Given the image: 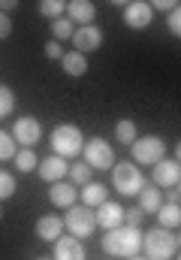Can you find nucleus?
<instances>
[{"instance_id": "1", "label": "nucleus", "mask_w": 181, "mask_h": 260, "mask_svg": "<svg viewBox=\"0 0 181 260\" xmlns=\"http://www.w3.org/2000/svg\"><path fill=\"white\" fill-rule=\"evenodd\" d=\"M103 251L112 254V257H121V260L136 257L142 251V230L139 227H127V224H121L115 230H106Z\"/></svg>"}, {"instance_id": "2", "label": "nucleus", "mask_w": 181, "mask_h": 260, "mask_svg": "<svg viewBox=\"0 0 181 260\" xmlns=\"http://www.w3.org/2000/svg\"><path fill=\"white\" fill-rule=\"evenodd\" d=\"M142 248L148 260H172V254L178 251V236L172 230L154 227L148 233H142Z\"/></svg>"}, {"instance_id": "3", "label": "nucleus", "mask_w": 181, "mask_h": 260, "mask_svg": "<svg viewBox=\"0 0 181 260\" xmlns=\"http://www.w3.org/2000/svg\"><path fill=\"white\" fill-rule=\"evenodd\" d=\"M52 154H58V157H76L79 151H82V145H85V136H82V130L76 127V124H58V127L52 130Z\"/></svg>"}, {"instance_id": "4", "label": "nucleus", "mask_w": 181, "mask_h": 260, "mask_svg": "<svg viewBox=\"0 0 181 260\" xmlns=\"http://www.w3.org/2000/svg\"><path fill=\"white\" fill-rule=\"evenodd\" d=\"M142 185H145V179H142V170L136 167V164H115L112 167V188L118 191L121 197H136L142 191Z\"/></svg>"}, {"instance_id": "5", "label": "nucleus", "mask_w": 181, "mask_h": 260, "mask_svg": "<svg viewBox=\"0 0 181 260\" xmlns=\"http://www.w3.org/2000/svg\"><path fill=\"white\" fill-rule=\"evenodd\" d=\"M130 151H133V164L139 167H154V164H160L163 157H166V142L160 139V136H142V139H136L133 145H130Z\"/></svg>"}, {"instance_id": "6", "label": "nucleus", "mask_w": 181, "mask_h": 260, "mask_svg": "<svg viewBox=\"0 0 181 260\" xmlns=\"http://www.w3.org/2000/svg\"><path fill=\"white\" fill-rule=\"evenodd\" d=\"M63 227L69 230V236L88 239V236H94V230H97V218H94V212H91L88 206H69V209H66V218H63Z\"/></svg>"}, {"instance_id": "7", "label": "nucleus", "mask_w": 181, "mask_h": 260, "mask_svg": "<svg viewBox=\"0 0 181 260\" xmlns=\"http://www.w3.org/2000/svg\"><path fill=\"white\" fill-rule=\"evenodd\" d=\"M82 154H85V164L91 170H112L115 167V151L112 145L103 139V136H94L82 145Z\"/></svg>"}, {"instance_id": "8", "label": "nucleus", "mask_w": 181, "mask_h": 260, "mask_svg": "<svg viewBox=\"0 0 181 260\" xmlns=\"http://www.w3.org/2000/svg\"><path fill=\"white\" fill-rule=\"evenodd\" d=\"M12 139H15V145H21V148H33V145L43 139V124H40L37 118L24 115V118H18V121L12 124Z\"/></svg>"}, {"instance_id": "9", "label": "nucleus", "mask_w": 181, "mask_h": 260, "mask_svg": "<svg viewBox=\"0 0 181 260\" xmlns=\"http://www.w3.org/2000/svg\"><path fill=\"white\" fill-rule=\"evenodd\" d=\"M151 18H154V9H151V3H145V0H133V3L124 6V24H127L130 30H145V27L151 24Z\"/></svg>"}, {"instance_id": "10", "label": "nucleus", "mask_w": 181, "mask_h": 260, "mask_svg": "<svg viewBox=\"0 0 181 260\" xmlns=\"http://www.w3.org/2000/svg\"><path fill=\"white\" fill-rule=\"evenodd\" d=\"M151 182H154V188H178L181 182V164L178 160H160V164H154L151 167Z\"/></svg>"}, {"instance_id": "11", "label": "nucleus", "mask_w": 181, "mask_h": 260, "mask_svg": "<svg viewBox=\"0 0 181 260\" xmlns=\"http://www.w3.org/2000/svg\"><path fill=\"white\" fill-rule=\"evenodd\" d=\"M69 40H73V52H79V55H88V52L100 49V43H103V30H100L97 24H88V27H76Z\"/></svg>"}, {"instance_id": "12", "label": "nucleus", "mask_w": 181, "mask_h": 260, "mask_svg": "<svg viewBox=\"0 0 181 260\" xmlns=\"http://www.w3.org/2000/svg\"><path fill=\"white\" fill-rule=\"evenodd\" d=\"M94 218H97V227H103V230H115V227L124 224V206L106 200V203H100V206H97Z\"/></svg>"}, {"instance_id": "13", "label": "nucleus", "mask_w": 181, "mask_h": 260, "mask_svg": "<svg viewBox=\"0 0 181 260\" xmlns=\"http://www.w3.org/2000/svg\"><path fill=\"white\" fill-rule=\"evenodd\" d=\"M66 18H69L73 24H79V27H88V24H94V18H97V6H94L91 0H69V3H66Z\"/></svg>"}, {"instance_id": "14", "label": "nucleus", "mask_w": 181, "mask_h": 260, "mask_svg": "<svg viewBox=\"0 0 181 260\" xmlns=\"http://www.w3.org/2000/svg\"><path fill=\"white\" fill-rule=\"evenodd\" d=\"M52 260H88L82 239L76 236H58L55 239V257Z\"/></svg>"}, {"instance_id": "15", "label": "nucleus", "mask_w": 181, "mask_h": 260, "mask_svg": "<svg viewBox=\"0 0 181 260\" xmlns=\"http://www.w3.org/2000/svg\"><path fill=\"white\" fill-rule=\"evenodd\" d=\"M66 170H69V164L63 160V157H58V154H49L46 160H40V167H37V173H40V179L43 182H60L63 176H66Z\"/></svg>"}, {"instance_id": "16", "label": "nucleus", "mask_w": 181, "mask_h": 260, "mask_svg": "<svg viewBox=\"0 0 181 260\" xmlns=\"http://www.w3.org/2000/svg\"><path fill=\"white\" fill-rule=\"evenodd\" d=\"M60 233H63V221H60L58 215H43V218L37 221V236H40V239L55 242Z\"/></svg>"}, {"instance_id": "17", "label": "nucleus", "mask_w": 181, "mask_h": 260, "mask_svg": "<svg viewBox=\"0 0 181 260\" xmlns=\"http://www.w3.org/2000/svg\"><path fill=\"white\" fill-rule=\"evenodd\" d=\"M76 197H79V191H76L73 185H66V182H55L52 191H49V200H52L55 206H60V209L76 206Z\"/></svg>"}, {"instance_id": "18", "label": "nucleus", "mask_w": 181, "mask_h": 260, "mask_svg": "<svg viewBox=\"0 0 181 260\" xmlns=\"http://www.w3.org/2000/svg\"><path fill=\"white\" fill-rule=\"evenodd\" d=\"M139 212L145 215V212H157L160 206H163V197H160V188H151V185H142V191H139Z\"/></svg>"}, {"instance_id": "19", "label": "nucleus", "mask_w": 181, "mask_h": 260, "mask_svg": "<svg viewBox=\"0 0 181 260\" xmlns=\"http://www.w3.org/2000/svg\"><path fill=\"white\" fill-rule=\"evenodd\" d=\"M154 215H157V227H163V230H178V224H181V209L178 206L163 203Z\"/></svg>"}, {"instance_id": "20", "label": "nucleus", "mask_w": 181, "mask_h": 260, "mask_svg": "<svg viewBox=\"0 0 181 260\" xmlns=\"http://www.w3.org/2000/svg\"><path fill=\"white\" fill-rule=\"evenodd\" d=\"M60 64H63V73H66V76H85V73H88V61H85V55H79V52H63Z\"/></svg>"}, {"instance_id": "21", "label": "nucleus", "mask_w": 181, "mask_h": 260, "mask_svg": "<svg viewBox=\"0 0 181 260\" xmlns=\"http://www.w3.org/2000/svg\"><path fill=\"white\" fill-rule=\"evenodd\" d=\"M100 203H106V188H103L100 182H88V185L82 188V206L94 209V206H100Z\"/></svg>"}, {"instance_id": "22", "label": "nucleus", "mask_w": 181, "mask_h": 260, "mask_svg": "<svg viewBox=\"0 0 181 260\" xmlns=\"http://www.w3.org/2000/svg\"><path fill=\"white\" fill-rule=\"evenodd\" d=\"M115 139H118L121 145H133V142L139 139V133H136V124H133L130 118H121L118 124H115Z\"/></svg>"}, {"instance_id": "23", "label": "nucleus", "mask_w": 181, "mask_h": 260, "mask_svg": "<svg viewBox=\"0 0 181 260\" xmlns=\"http://www.w3.org/2000/svg\"><path fill=\"white\" fill-rule=\"evenodd\" d=\"M12 160H15V167H18L21 173H30V170H37V167H40V157L33 154V148H18Z\"/></svg>"}, {"instance_id": "24", "label": "nucleus", "mask_w": 181, "mask_h": 260, "mask_svg": "<svg viewBox=\"0 0 181 260\" xmlns=\"http://www.w3.org/2000/svg\"><path fill=\"white\" fill-rule=\"evenodd\" d=\"M40 12L55 21V18H60V15L66 12V3H63V0H43V3H40Z\"/></svg>"}, {"instance_id": "25", "label": "nucleus", "mask_w": 181, "mask_h": 260, "mask_svg": "<svg viewBox=\"0 0 181 260\" xmlns=\"http://www.w3.org/2000/svg\"><path fill=\"white\" fill-rule=\"evenodd\" d=\"M15 151H18V145H15V139H12V133L0 130V160H12Z\"/></svg>"}, {"instance_id": "26", "label": "nucleus", "mask_w": 181, "mask_h": 260, "mask_svg": "<svg viewBox=\"0 0 181 260\" xmlns=\"http://www.w3.org/2000/svg\"><path fill=\"white\" fill-rule=\"evenodd\" d=\"M73 30H76V24H73L69 18H55V21H52L55 43H58V40H69V37H73Z\"/></svg>"}, {"instance_id": "27", "label": "nucleus", "mask_w": 181, "mask_h": 260, "mask_svg": "<svg viewBox=\"0 0 181 260\" xmlns=\"http://www.w3.org/2000/svg\"><path fill=\"white\" fill-rule=\"evenodd\" d=\"M66 176H69L76 185H88V182H91V167H88V164H73V167L66 170Z\"/></svg>"}, {"instance_id": "28", "label": "nucleus", "mask_w": 181, "mask_h": 260, "mask_svg": "<svg viewBox=\"0 0 181 260\" xmlns=\"http://www.w3.org/2000/svg\"><path fill=\"white\" fill-rule=\"evenodd\" d=\"M12 109H15V94H12V88L0 85V118L12 115Z\"/></svg>"}, {"instance_id": "29", "label": "nucleus", "mask_w": 181, "mask_h": 260, "mask_svg": "<svg viewBox=\"0 0 181 260\" xmlns=\"http://www.w3.org/2000/svg\"><path fill=\"white\" fill-rule=\"evenodd\" d=\"M12 194H15V179L0 170V200H9Z\"/></svg>"}, {"instance_id": "30", "label": "nucleus", "mask_w": 181, "mask_h": 260, "mask_svg": "<svg viewBox=\"0 0 181 260\" xmlns=\"http://www.w3.org/2000/svg\"><path fill=\"white\" fill-rule=\"evenodd\" d=\"M166 27H169V34H172L175 40L181 37V12L178 9H172V12L166 15Z\"/></svg>"}, {"instance_id": "31", "label": "nucleus", "mask_w": 181, "mask_h": 260, "mask_svg": "<svg viewBox=\"0 0 181 260\" xmlns=\"http://www.w3.org/2000/svg\"><path fill=\"white\" fill-rule=\"evenodd\" d=\"M124 224L127 227H139L142 224V212L139 209H124Z\"/></svg>"}, {"instance_id": "32", "label": "nucleus", "mask_w": 181, "mask_h": 260, "mask_svg": "<svg viewBox=\"0 0 181 260\" xmlns=\"http://www.w3.org/2000/svg\"><path fill=\"white\" fill-rule=\"evenodd\" d=\"M46 58L60 61V58H63V46H60V43H55V40H52V43H46Z\"/></svg>"}, {"instance_id": "33", "label": "nucleus", "mask_w": 181, "mask_h": 260, "mask_svg": "<svg viewBox=\"0 0 181 260\" xmlns=\"http://www.w3.org/2000/svg\"><path fill=\"white\" fill-rule=\"evenodd\" d=\"M9 34H12V21H9V15L0 12V40H6Z\"/></svg>"}, {"instance_id": "34", "label": "nucleus", "mask_w": 181, "mask_h": 260, "mask_svg": "<svg viewBox=\"0 0 181 260\" xmlns=\"http://www.w3.org/2000/svg\"><path fill=\"white\" fill-rule=\"evenodd\" d=\"M151 9H160V12H166V15H169L172 9H178V3H172V0H157Z\"/></svg>"}, {"instance_id": "35", "label": "nucleus", "mask_w": 181, "mask_h": 260, "mask_svg": "<svg viewBox=\"0 0 181 260\" xmlns=\"http://www.w3.org/2000/svg\"><path fill=\"white\" fill-rule=\"evenodd\" d=\"M178 197H181V188H166V203L169 206H178Z\"/></svg>"}, {"instance_id": "36", "label": "nucleus", "mask_w": 181, "mask_h": 260, "mask_svg": "<svg viewBox=\"0 0 181 260\" xmlns=\"http://www.w3.org/2000/svg\"><path fill=\"white\" fill-rule=\"evenodd\" d=\"M15 6H18L15 0H0V12H3V15H9V12H12Z\"/></svg>"}, {"instance_id": "37", "label": "nucleus", "mask_w": 181, "mask_h": 260, "mask_svg": "<svg viewBox=\"0 0 181 260\" xmlns=\"http://www.w3.org/2000/svg\"><path fill=\"white\" fill-rule=\"evenodd\" d=\"M127 260H148V257H139V254H136V257H127Z\"/></svg>"}, {"instance_id": "38", "label": "nucleus", "mask_w": 181, "mask_h": 260, "mask_svg": "<svg viewBox=\"0 0 181 260\" xmlns=\"http://www.w3.org/2000/svg\"><path fill=\"white\" fill-rule=\"evenodd\" d=\"M37 260H52V257H37Z\"/></svg>"}, {"instance_id": "39", "label": "nucleus", "mask_w": 181, "mask_h": 260, "mask_svg": "<svg viewBox=\"0 0 181 260\" xmlns=\"http://www.w3.org/2000/svg\"><path fill=\"white\" fill-rule=\"evenodd\" d=\"M0 215H3V212H0Z\"/></svg>"}]
</instances>
